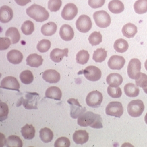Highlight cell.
I'll list each match as a JSON object with an SVG mask.
<instances>
[{"mask_svg":"<svg viewBox=\"0 0 147 147\" xmlns=\"http://www.w3.org/2000/svg\"><path fill=\"white\" fill-rule=\"evenodd\" d=\"M124 112L122 104L118 101H112L109 102L106 107L105 113L112 117L120 118Z\"/></svg>","mask_w":147,"mask_h":147,"instance_id":"obj_5","label":"cell"},{"mask_svg":"<svg viewBox=\"0 0 147 147\" xmlns=\"http://www.w3.org/2000/svg\"><path fill=\"white\" fill-rule=\"evenodd\" d=\"M44 59L41 56L37 54L28 55L26 59V64L32 67H38L42 65Z\"/></svg>","mask_w":147,"mask_h":147,"instance_id":"obj_21","label":"cell"},{"mask_svg":"<svg viewBox=\"0 0 147 147\" xmlns=\"http://www.w3.org/2000/svg\"><path fill=\"white\" fill-rule=\"evenodd\" d=\"M105 2V0H88V5L92 9L101 7Z\"/></svg>","mask_w":147,"mask_h":147,"instance_id":"obj_46","label":"cell"},{"mask_svg":"<svg viewBox=\"0 0 147 147\" xmlns=\"http://www.w3.org/2000/svg\"><path fill=\"white\" fill-rule=\"evenodd\" d=\"M15 1L19 6H24L30 2L31 0H15Z\"/></svg>","mask_w":147,"mask_h":147,"instance_id":"obj_47","label":"cell"},{"mask_svg":"<svg viewBox=\"0 0 147 147\" xmlns=\"http://www.w3.org/2000/svg\"><path fill=\"white\" fill-rule=\"evenodd\" d=\"M1 88L2 89L19 92L20 84L16 78L9 76L4 78L2 80L1 82Z\"/></svg>","mask_w":147,"mask_h":147,"instance_id":"obj_12","label":"cell"},{"mask_svg":"<svg viewBox=\"0 0 147 147\" xmlns=\"http://www.w3.org/2000/svg\"><path fill=\"white\" fill-rule=\"evenodd\" d=\"M78 124L80 127H90L95 129L102 128V119L100 115L92 111H87L82 114L78 119Z\"/></svg>","mask_w":147,"mask_h":147,"instance_id":"obj_1","label":"cell"},{"mask_svg":"<svg viewBox=\"0 0 147 147\" xmlns=\"http://www.w3.org/2000/svg\"><path fill=\"white\" fill-rule=\"evenodd\" d=\"M108 95L113 98H119L122 95V92L119 87H111L109 86L107 88Z\"/></svg>","mask_w":147,"mask_h":147,"instance_id":"obj_41","label":"cell"},{"mask_svg":"<svg viewBox=\"0 0 147 147\" xmlns=\"http://www.w3.org/2000/svg\"><path fill=\"white\" fill-rule=\"evenodd\" d=\"M11 40L8 37H1L0 38V50H5L9 47L11 44Z\"/></svg>","mask_w":147,"mask_h":147,"instance_id":"obj_45","label":"cell"},{"mask_svg":"<svg viewBox=\"0 0 147 147\" xmlns=\"http://www.w3.org/2000/svg\"><path fill=\"white\" fill-rule=\"evenodd\" d=\"M59 34L63 40L65 41H69L74 38V31L71 26L67 24H64L60 28Z\"/></svg>","mask_w":147,"mask_h":147,"instance_id":"obj_17","label":"cell"},{"mask_svg":"<svg viewBox=\"0 0 147 147\" xmlns=\"http://www.w3.org/2000/svg\"><path fill=\"white\" fill-rule=\"evenodd\" d=\"M144 108V104L141 100H134L129 103L127 111L130 116L137 118L142 114Z\"/></svg>","mask_w":147,"mask_h":147,"instance_id":"obj_4","label":"cell"},{"mask_svg":"<svg viewBox=\"0 0 147 147\" xmlns=\"http://www.w3.org/2000/svg\"><path fill=\"white\" fill-rule=\"evenodd\" d=\"M20 79L22 83L26 85L32 83L34 80V75L32 73L30 70H24L20 75Z\"/></svg>","mask_w":147,"mask_h":147,"instance_id":"obj_36","label":"cell"},{"mask_svg":"<svg viewBox=\"0 0 147 147\" xmlns=\"http://www.w3.org/2000/svg\"><path fill=\"white\" fill-rule=\"evenodd\" d=\"M102 100L103 96L101 92L94 90L88 94L86 98V102L89 107L96 108L100 106Z\"/></svg>","mask_w":147,"mask_h":147,"instance_id":"obj_6","label":"cell"},{"mask_svg":"<svg viewBox=\"0 0 147 147\" xmlns=\"http://www.w3.org/2000/svg\"><path fill=\"white\" fill-rule=\"evenodd\" d=\"M69 49L66 48L64 49H60L59 48H55L50 53V59L56 63H60L63 59L64 56H68Z\"/></svg>","mask_w":147,"mask_h":147,"instance_id":"obj_16","label":"cell"},{"mask_svg":"<svg viewBox=\"0 0 147 147\" xmlns=\"http://www.w3.org/2000/svg\"><path fill=\"white\" fill-rule=\"evenodd\" d=\"M136 85L142 88L144 92L147 94V75L144 73H140L136 79Z\"/></svg>","mask_w":147,"mask_h":147,"instance_id":"obj_38","label":"cell"},{"mask_svg":"<svg viewBox=\"0 0 147 147\" xmlns=\"http://www.w3.org/2000/svg\"><path fill=\"white\" fill-rule=\"evenodd\" d=\"M5 36L7 37H9L12 44H17L21 38L18 29L14 27L9 28L6 32Z\"/></svg>","mask_w":147,"mask_h":147,"instance_id":"obj_28","label":"cell"},{"mask_svg":"<svg viewBox=\"0 0 147 147\" xmlns=\"http://www.w3.org/2000/svg\"><path fill=\"white\" fill-rule=\"evenodd\" d=\"M13 18V11L8 6H3L0 9V21L3 24L9 22Z\"/></svg>","mask_w":147,"mask_h":147,"instance_id":"obj_19","label":"cell"},{"mask_svg":"<svg viewBox=\"0 0 147 147\" xmlns=\"http://www.w3.org/2000/svg\"><path fill=\"white\" fill-rule=\"evenodd\" d=\"M125 64V59L119 55L111 56L108 62V65L111 70H120L124 67Z\"/></svg>","mask_w":147,"mask_h":147,"instance_id":"obj_14","label":"cell"},{"mask_svg":"<svg viewBox=\"0 0 147 147\" xmlns=\"http://www.w3.org/2000/svg\"><path fill=\"white\" fill-rule=\"evenodd\" d=\"M42 78L47 83L54 84L58 83L60 80L61 76L60 73L55 70L49 69L44 72Z\"/></svg>","mask_w":147,"mask_h":147,"instance_id":"obj_15","label":"cell"},{"mask_svg":"<svg viewBox=\"0 0 147 147\" xmlns=\"http://www.w3.org/2000/svg\"><path fill=\"white\" fill-rule=\"evenodd\" d=\"M51 47V42L47 39H43L40 41L37 45V50L42 53L47 52Z\"/></svg>","mask_w":147,"mask_h":147,"instance_id":"obj_40","label":"cell"},{"mask_svg":"<svg viewBox=\"0 0 147 147\" xmlns=\"http://www.w3.org/2000/svg\"><path fill=\"white\" fill-rule=\"evenodd\" d=\"M45 96L49 99L60 100L62 97V92L60 89L57 86H51L46 90Z\"/></svg>","mask_w":147,"mask_h":147,"instance_id":"obj_22","label":"cell"},{"mask_svg":"<svg viewBox=\"0 0 147 147\" xmlns=\"http://www.w3.org/2000/svg\"><path fill=\"white\" fill-rule=\"evenodd\" d=\"M57 28V25L55 22H49L41 27V33L45 36H50L55 34Z\"/></svg>","mask_w":147,"mask_h":147,"instance_id":"obj_26","label":"cell"},{"mask_svg":"<svg viewBox=\"0 0 147 147\" xmlns=\"http://www.w3.org/2000/svg\"><path fill=\"white\" fill-rule=\"evenodd\" d=\"M54 146L55 147H69L70 146V140L67 137H60L55 141Z\"/></svg>","mask_w":147,"mask_h":147,"instance_id":"obj_44","label":"cell"},{"mask_svg":"<svg viewBox=\"0 0 147 147\" xmlns=\"http://www.w3.org/2000/svg\"><path fill=\"white\" fill-rule=\"evenodd\" d=\"M121 31L124 36L130 38L135 36L138 32V29L135 25L131 23H128L124 25Z\"/></svg>","mask_w":147,"mask_h":147,"instance_id":"obj_24","label":"cell"},{"mask_svg":"<svg viewBox=\"0 0 147 147\" xmlns=\"http://www.w3.org/2000/svg\"><path fill=\"white\" fill-rule=\"evenodd\" d=\"M89 57L90 55L88 51L85 50H80L77 53L76 56V62L79 64H85L89 61Z\"/></svg>","mask_w":147,"mask_h":147,"instance_id":"obj_35","label":"cell"},{"mask_svg":"<svg viewBox=\"0 0 147 147\" xmlns=\"http://www.w3.org/2000/svg\"><path fill=\"white\" fill-rule=\"evenodd\" d=\"M61 6V0H49L48 2V9L51 12L58 11Z\"/></svg>","mask_w":147,"mask_h":147,"instance_id":"obj_42","label":"cell"},{"mask_svg":"<svg viewBox=\"0 0 147 147\" xmlns=\"http://www.w3.org/2000/svg\"><path fill=\"white\" fill-rule=\"evenodd\" d=\"M134 9L138 14L147 12V0H137L134 4Z\"/></svg>","mask_w":147,"mask_h":147,"instance_id":"obj_34","label":"cell"},{"mask_svg":"<svg viewBox=\"0 0 147 147\" xmlns=\"http://www.w3.org/2000/svg\"><path fill=\"white\" fill-rule=\"evenodd\" d=\"M108 7L110 12L114 14H119L124 10V5L120 0H111Z\"/></svg>","mask_w":147,"mask_h":147,"instance_id":"obj_25","label":"cell"},{"mask_svg":"<svg viewBox=\"0 0 147 147\" xmlns=\"http://www.w3.org/2000/svg\"><path fill=\"white\" fill-rule=\"evenodd\" d=\"M107 83L111 87H118L123 82V77L119 74H110L107 78Z\"/></svg>","mask_w":147,"mask_h":147,"instance_id":"obj_23","label":"cell"},{"mask_svg":"<svg viewBox=\"0 0 147 147\" xmlns=\"http://www.w3.org/2000/svg\"><path fill=\"white\" fill-rule=\"evenodd\" d=\"M129 44L128 42L123 38L117 40L114 44V48L115 50L120 53H123L128 49Z\"/></svg>","mask_w":147,"mask_h":147,"instance_id":"obj_31","label":"cell"},{"mask_svg":"<svg viewBox=\"0 0 147 147\" xmlns=\"http://www.w3.org/2000/svg\"><path fill=\"white\" fill-rule=\"evenodd\" d=\"M88 40L92 46H96L102 42V35L100 32L94 31L89 37Z\"/></svg>","mask_w":147,"mask_h":147,"instance_id":"obj_39","label":"cell"},{"mask_svg":"<svg viewBox=\"0 0 147 147\" xmlns=\"http://www.w3.org/2000/svg\"><path fill=\"white\" fill-rule=\"evenodd\" d=\"M39 95L36 92H28L22 103L27 109H37V100Z\"/></svg>","mask_w":147,"mask_h":147,"instance_id":"obj_11","label":"cell"},{"mask_svg":"<svg viewBox=\"0 0 147 147\" xmlns=\"http://www.w3.org/2000/svg\"><path fill=\"white\" fill-rule=\"evenodd\" d=\"M6 146L7 147H22L23 143L18 136L11 135L6 139Z\"/></svg>","mask_w":147,"mask_h":147,"instance_id":"obj_33","label":"cell"},{"mask_svg":"<svg viewBox=\"0 0 147 147\" xmlns=\"http://www.w3.org/2000/svg\"><path fill=\"white\" fill-rule=\"evenodd\" d=\"M124 89L125 95L128 97H137L139 94V89L138 86L133 83L127 84L125 85Z\"/></svg>","mask_w":147,"mask_h":147,"instance_id":"obj_29","label":"cell"},{"mask_svg":"<svg viewBox=\"0 0 147 147\" xmlns=\"http://www.w3.org/2000/svg\"><path fill=\"white\" fill-rule=\"evenodd\" d=\"M141 70V63L140 60L134 58L130 60L127 67V73L131 79H136L140 75Z\"/></svg>","mask_w":147,"mask_h":147,"instance_id":"obj_7","label":"cell"},{"mask_svg":"<svg viewBox=\"0 0 147 147\" xmlns=\"http://www.w3.org/2000/svg\"><path fill=\"white\" fill-rule=\"evenodd\" d=\"M85 78L91 82H96L100 79L101 70L95 66H89L83 71Z\"/></svg>","mask_w":147,"mask_h":147,"instance_id":"obj_10","label":"cell"},{"mask_svg":"<svg viewBox=\"0 0 147 147\" xmlns=\"http://www.w3.org/2000/svg\"><path fill=\"white\" fill-rule=\"evenodd\" d=\"M1 107H0V120L1 121H3L7 119L8 114H9V107L8 105L3 102H0Z\"/></svg>","mask_w":147,"mask_h":147,"instance_id":"obj_43","label":"cell"},{"mask_svg":"<svg viewBox=\"0 0 147 147\" xmlns=\"http://www.w3.org/2000/svg\"><path fill=\"white\" fill-rule=\"evenodd\" d=\"M40 138L44 143H49L54 138V134L50 129L44 128L41 129L39 132Z\"/></svg>","mask_w":147,"mask_h":147,"instance_id":"obj_30","label":"cell"},{"mask_svg":"<svg viewBox=\"0 0 147 147\" xmlns=\"http://www.w3.org/2000/svg\"><path fill=\"white\" fill-rule=\"evenodd\" d=\"M70 105V116L73 119L78 118L82 114L86 111V108L80 105L77 99L71 98L67 100Z\"/></svg>","mask_w":147,"mask_h":147,"instance_id":"obj_8","label":"cell"},{"mask_svg":"<svg viewBox=\"0 0 147 147\" xmlns=\"http://www.w3.org/2000/svg\"><path fill=\"white\" fill-rule=\"evenodd\" d=\"M28 16L38 22H42L47 20L49 18L48 11L44 7L34 4L26 9Z\"/></svg>","mask_w":147,"mask_h":147,"instance_id":"obj_2","label":"cell"},{"mask_svg":"<svg viewBox=\"0 0 147 147\" xmlns=\"http://www.w3.org/2000/svg\"><path fill=\"white\" fill-rule=\"evenodd\" d=\"M21 29L24 35H30L35 30L34 24L31 21L27 20L22 24Z\"/></svg>","mask_w":147,"mask_h":147,"instance_id":"obj_37","label":"cell"},{"mask_svg":"<svg viewBox=\"0 0 147 147\" xmlns=\"http://www.w3.org/2000/svg\"><path fill=\"white\" fill-rule=\"evenodd\" d=\"M144 66H145V68L146 69V70L147 71V60L146 61L145 63H144Z\"/></svg>","mask_w":147,"mask_h":147,"instance_id":"obj_48","label":"cell"},{"mask_svg":"<svg viewBox=\"0 0 147 147\" xmlns=\"http://www.w3.org/2000/svg\"><path fill=\"white\" fill-rule=\"evenodd\" d=\"M89 134L86 130H79L75 131L73 139L74 142L77 144H84L89 140Z\"/></svg>","mask_w":147,"mask_h":147,"instance_id":"obj_18","label":"cell"},{"mask_svg":"<svg viewBox=\"0 0 147 147\" xmlns=\"http://www.w3.org/2000/svg\"><path fill=\"white\" fill-rule=\"evenodd\" d=\"M23 54L18 50H12L7 53L8 61L12 64H19L23 60Z\"/></svg>","mask_w":147,"mask_h":147,"instance_id":"obj_20","label":"cell"},{"mask_svg":"<svg viewBox=\"0 0 147 147\" xmlns=\"http://www.w3.org/2000/svg\"><path fill=\"white\" fill-rule=\"evenodd\" d=\"M76 27L80 32H89L92 28L91 18L86 15H81L76 21Z\"/></svg>","mask_w":147,"mask_h":147,"instance_id":"obj_9","label":"cell"},{"mask_svg":"<svg viewBox=\"0 0 147 147\" xmlns=\"http://www.w3.org/2000/svg\"><path fill=\"white\" fill-rule=\"evenodd\" d=\"M144 120H145V122H146V123L147 124V113L146 114V116H145V117H144Z\"/></svg>","mask_w":147,"mask_h":147,"instance_id":"obj_49","label":"cell"},{"mask_svg":"<svg viewBox=\"0 0 147 147\" xmlns=\"http://www.w3.org/2000/svg\"><path fill=\"white\" fill-rule=\"evenodd\" d=\"M21 133L25 139L30 140L35 136V129L32 124H26L21 128Z\"/></svg>","mask_w":147,"mask_h":147,"instance_id":"obj_27","label":"cell"},{"mask_svg":"<svg viewBox=\"0 0 147 147\" xmlns=\"http://www.w3.org/2000/svg\"><path fill=\"white\" fill-rule=\"evenodd\" d=\"M93 18L96 25L100 28H106L109 26L111 18L108 13L104 10L98 11L93 14Z\"/></svg>","mask_w":147,"mask_h":147,"instance_id":"obj_3","label":"cell"},{"mask_svg":"<svg viewBox=\"0 0 147 147\" xmlns=\"http://www.w3.org/2000/svg\"><path fill=\"white\" fill-rule=\"evenodd\" d=\"M107 51L103 48L97 49L93 54L92 59L96 63H102L106 59Z\"/></svg>","mask_w":147,"mask_h":147,"instance_id":"obj_32","label":"cell"},{"mask_svg":"<svg viewBox=\"0 0 147 147\" xmlns=\"http://www.w3.org/2000/svg\"><path fill=\"white\" fill-rule=\"evenodd\" d=\"M78 12V9L76 6L69 3L66 4L61 12V17L65 20H71L75 18Z\"/></svg>","mask_w":147,"mask_h":147,"instance_id":"obj_13","label":"cell"}]
</instances>
